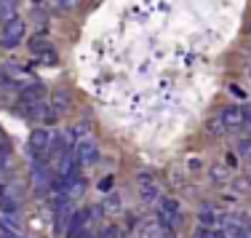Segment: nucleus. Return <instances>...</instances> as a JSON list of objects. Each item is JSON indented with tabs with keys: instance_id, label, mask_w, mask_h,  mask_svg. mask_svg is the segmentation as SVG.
<instances>
[{
	"instance_id": "nucleus-21",
	"label": "nucleus",
	"mask_w": 251,
	"mask_h": 238,
	"mask_svg": "<svg viewBox=\"0 0 251 238\" xmlns=\"http://www.w3.org/2000/svg\"><path fill=\"white\" fill-rule=\"evenodd\" d=\"M8 156H11V150L5 145H0V166H5L8 163Z\"/></svg>"
},
{
	"instance_id": "nucleus-6",
	"label": "nucleus",
	"mask_w": 251,
	"mask_h": 238,
	"mask_svg": "<svg viewBox=\"0 0 251 238\" xmlns=\"http://www.w3.org/2000/svg\"><path fill=\"white\" fill-rule=\"evenodd\" d=\"M49 145H51V134L46 132V129H35V132L29 134V150H32L35 156H46V153H49Z\"/></svg>"
},
{
	"instance_id": "nucleus-23",
	"label": "nucleus",
	"mask_w": 251,
	"mask_h": 238,
	"mask_svg": "<svg viewBox=\"0 0 251 238\" xmlns=\"http://www.w3.org/2000/svg\"><path fill=\"white\" fill-rule=\"evenodd\" d=\"M0 195H5V185H3V180H0Z\"/></svg>"
},
{
	"instance_id": "nucleus-22",
	"label": "nucleus",
	"mask_w": 251,
	"mask_h": 238,
	"mask_svg": "<svg viewBox=\"0 0 251 238\" xmlns=\"http://www.w3.org/2000/svg\"><path fill=\"white\" fill-rule=\"evenodd\" d=\"M67 238H91V236H88L86 230H83V233H77V236H67Z\"/></svg>"
},
{
	"instance_id": "nucleus-9",
	"label": "nucleus",
	"mask_w": 251,
	"mask_h": 238,
	"mask_svg": "<svg viewBox=\"0 0 251 238\" xmlns=\"http://www.w3.org/2000/svg\"><path fill=\"white\" fill-rule=\"evenodd\" d=\"M51 107L56 112H67L70 110V94L67 91H59V88H56V91L51 94Z\"/></svg>"
},
{
	"instance_id": "nucleus-20",
	"label": "nucleus",
	"mask_w": 251,
	"mask_h": 238,
	"mask_svg": "<svg viewBox=\"0 0 251 238\" xmlns=\"http://www.w3.org/2000/svg\"><path fill=\"white\" fill-rule=\"evenodd\" d=\"M112 190V177H101L99 180V193H110Z\"/></svg>"
},
{
	"instance_id": "nucleus-12",
	"label": "nucleus",
	"mask_w": 251,
	"mask_h": 238,
	"mask_svg": "<svg viewBox=\"0 0 251 238\" xmlns=\"http://www.w3.org/2000/svg\"><path fill=\"white\" fill-rule=\"evenodd\" d=\"M198 238H225V236H222V230H214L211 225H203L198 230Z\"/></svg>"
},
{
	"instance_id": "nucleus-24",
	"label": "nucleus",
	"mask_w": 251,
	"mask_h": 238,
	"mask_svg": "<svg viewBox=\"0 0 251 238\" xmlns=\"http://www.w3.org/2000/svg\"><path fill=\"white\" fill-rule=\"evenodd\" d=\"M246 118H251V107H249V110H246Z\"/></svg>"
},
{
	"instance_id": "nucleus-17",
	"label": "nucleus",
	"mask_w": 251,
	"mask_h": 238,
	"mask_svg": "<svg viewBox=\"0 0 251 238\" xmlns=\"http://www.w3.org/2000/svg\"><path fill=\"white\" fill-rule=\"evenodd\" d=\"M40 59H43L46 64H56V51H53L51 46H49L46 51H40Z\"/></svg>"
},
{
	"instance_id": "nucleus-3",
	"label": "nucleus",
	"mask_w": 251,
	"mask_h": 238,
	"mask_svg": "<svg viewBox=\"0 0 251 238\" xmlns=\"http://www.w3.org/2000/svg\"><path fill=\"white\" fill-rule=\"evenodd\" d=\"M158 219H160V225L163 228H176L179 225V219H182V212H179V204L174 198H166V201H160V209H158Z\"/></svg>"
},
{
	"instance_id": "nucleus-8",
	"label": "nucleus",
	"mask_w": 251,
	"mask_h": 238,
	"mask_svg": "<svg viewBox=\"0 0 251 238\" xmlns=\"http://www.w3.org/2000/svg\"><path fill=\"white\" fill-rule=\"evenodd\" d=\"M19 99H22V105L40 102V99H43V86H40V83H29V86H25L19 91Z\"/></svg>"
},
{
	"instance_id": "nucleus-13",
	"label": "nucleus",
	"mask_w": 251,
	"mask_h": 238,
	"mask_svg": "<svg viewBox=\"0 0 251 238\" xmlns=\"http://www.w3.org/2000/svg\"><path fill=\"white\" fill-rule=\"evenodd\" d=\"M99 238H123V233H121V228H115V225H107V228L99 233Z\"/></svg>"
},
{
	"instance_id": "nucleus-4",
	"label": "nucleus",
	"mask_w": 251,
	"mask_h": 238,
	"mask_svg": "<svg viewBox=\"0 0 251 238\" xmlns=\"http://www.w3.org/2000/svg\"><path fill=\"white\" fill-rule=\"evenodd\" d=\"M32 185L38 193H49V190H53V174L49 166L43 163H35L32 166Z\"/></svg>"
},
{
	"instance_id": "nucleus-2",
	"label": "nucleus",
	"mask_w": 251,
	"mask_h": 238,
	"mask_svg": "<svg viewBox=\"0 0 251 238\" xmlns=\"http://www.w3.org/2000/svg\"><path fill=\"white\" fill-rule=\"evenodd\" d=\"M75 153H77V163L80 166H97L99 158H101V153H99V147L94 139H80L75 145Z\"/></svg>"
},
{
	"instance_id": "nucleus-11",
	"label": "nucleus",
	"mask_w": 251,
	"mask_h": 238,
	"mask_svg": "<svg viewBox=\"0 0 251 238\" xmlns=\"http://www.w3.org/2000/svg\"><path fill=\"white\" fill-rule=\"evenodd\" d=\"M14 11H16V0H0V19L3 22L14 19Z\"/></svg>"
},
{
	"instance_id": "nucleus-25",
	"label": "nucleus",
	"mask_w": 251,
	"mask_h": 238,
	"mask_svg": "<svg viewBox=\"0 0 251 238\" xmlns=\"http://www.w3.org/2000/svg\"><path fill=\"white\" fill-rule=\"evenodd\" d=\"M249 75H251V70H249Z\"/></svg>"
},
{
	"instance_id": "nucleus-16",
	"label": "nucleus",
	"mask_w": 251,
	"mask_h": 238,
	"mask_svg": "<svg viewBox=\"0 0 251 238\" xmlns=\"http://www.w3.org/2000/svg\"><path fill=\"white\" fill-rule=\"evenodd\" d=\"M29 49H32L35 53H40V51H46V49H49V43L43 40V35H35V40L29 43Z\"/></svg>"
},
{
	"instance_id": "nucleus-5",
	"label": "nucleus",
	"mask_w": 251,
	"mask_h": 238,
	"mask_svg": "<svg viewBox=\"0 0 251 238\" xmlns=\"http://www.w3.org/2000/svg\"><path fill=\"white\" fill-rule=\"evenodd\" d=\"M222 121H225L227 129H241L249 118H246V110H243V107L230 105V107H225V110H222Z\"/></svg>"
},
{
	"instance_id": "nucleus-18",
	"label": "nucleus",
	"mask_w": 251,
	"mask_h": 238,
	"mask_svg": "<svg viewBox=\"0 0 251 238\" xmlns=\"http://www.w3.org/2000/svg\"><path fill=\"white\" fill-rule=\"evenodd\" d=\"M80 5V0H56V8H62V11H73Z\"/></svg>"
},
{
	"instance_id": "nucleus-14",
	"label": "nucleus",
	"mask_w": 251,
	"mask_h": 238,
	"mask_svg": "<svg viewBox=\"0 0 251 238\" xmlns=\"http://www.w3.org/2000/svg\"><path fill=\"white\" fill-rule=\"evenodd\" d=\"M208 132H211V134H225V132H227L225 121H222V118H217V121H208Z\"/></svg>"
},
{
	"instance_id": "nucleus-7",
	"label": "nucleus",
	"mask_w": 251,
	"mask_h": 238,
	"mask_svg": "<svg viewBox=\"0 0 251 238\" xmlns=\"http://www.w3.org/2000/svg\"><path fill=\"white\" fill-rule=\"evenodd\" d=\"M73 201H59V206H56V233H67V225H70V219H73Z\"/></svg>"
},
{
	"instance_id": "nucleus-1",
	"label": "nucleus",
	"mask_w": 251,
	"mask_h": 238,
	"mask_svg": "<svg viewBox=\"0 0 251 238\" xmlns=\"http://www.w3.org/2000/svg\"><path fill=\"white\" fill-rule=\"evenodd\" d=\"M3 49H16L19 46V40H22V35H25V22L19 19V16H14V19H8V22H3Z\"/></svg>"
},
{
	"instance_id": "nucleus-10",
	"label": "nucleus",
	"mask_w": 251,
	"mask_h": 238,
	"mask_svg": "<svg viewBox=\"0 0 251 238\" xmlns=\"http://www.w3.org/2000/svg\"><path fill=\"white\" fill-rule=\"evenodd\" d=\"M198 219H201V225H214L217 222V212H214L208 204H203L198 209Z\"/></svg>"
},
{
	"instance_id": "nucleus-19",
	"label": "nucleus",
	"mask_w": 251,
	"mask_h": 238,
	"mask_svg": "<svg viewBox=\"0 0 251 238\" xmlns=\"http://www.w3.org/2000/svg\"><path fill=\"white\" fill-rule=\"evenodd\" d=\"M139 193H142V198H145V201H152L155 195H158V190H155L152 185H142V187H139Z\"/></svg>"
},
{
	"instance_id": "nucleus-15",
	"label": "nucleus",
	"mask_w": 251,
	"mask_h": 238,
	"mask_svg": "<svg viewBox=\"0 0 251 238\" xmlns=\"http://www.w3.org/2000/svg\"><path fill=\"white\" fill-rule=\"evenodd\" d=\"M88 132H91V126H88V123H77V126L73 129V136H75V142H80L83 136H86Z\"/></svg>"
}]
</instances>
